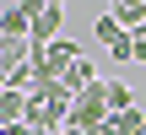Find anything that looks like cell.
<instances>
[{"label": "cell", "mask_w": 146, "mask_h": 135, "mask_svg": "<svg viewBox=\"0 0 146 135\" xmlns=\"http://www.w3.org/2000/svg\"><path fill=\"white\" fill-rule=\"evenodd\" d=\"M108 87V114H135V92L130 81H103Z\"/></svg>", "instance_id": "cell-5"}, {"label": "cell", "mask_w": 146, "mask_h": 135, "mask_svg": "<svg viewBox=\"0 0 146 135\" xmlns=\"http://www.w3.org/2000/svg\"><path fill=\"white\" fill-rule=\"evenodd\" d=\"M27 5H33V43L38 49L54 43L60 27H65V5H54V0H27Z\"/></svg>", "instance_id": "cell-2"}, {"label": "cell", "mask_w": 146, "mask_h": 135, "mask_svg": "<svg viewBox=\"0 0 146 135\" xmlns=\"http://www.w3.org/2000/svg\"><path fill=\"white\" fill-rule=\"evenodd\" d=\"M108 16H114V22L135 38V32L146 27V0H114V5H108Z\"/></svg>", "instance_id": "cell-3"}, {"label": "cell", "mask_w": 146, "mask_h": 135, "mask_svg": "<svg viewBox=\"0 0 146 135\" xmlns=\"http://www.w3.org/2000/svg\"><path fill=\"white\" fill-rule=\"evenodd\" d=\"M27 119V92H0V130H11V124H22Z\"/></svg>", "instance_id": "cell-4"}, {"label": "cell", "mask_w": 146, "mask_h": 135, "mask_svg": "<svg viewBox=\"0 0 146 135\" xmlns=\"http://www.w3.org/2000/svg\"><path fill=\"white\" fill-rule=\"evenodd\" d=\"M92 32H98V43L108 49V60H114V65H135V43H130V32H125L108 11L98 16V27H92Z\"/></svg>", "instance_id": "cell-1"}]
</instances>
